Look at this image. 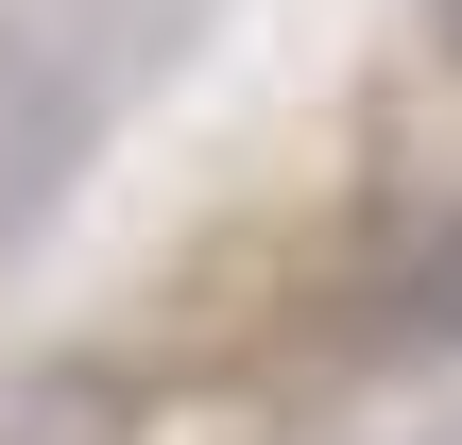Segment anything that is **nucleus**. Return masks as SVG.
Returning <instances> with one entry per match:
<instances>
[{
    "label": "nucleus",
    "instance_id": "1",
    "mask_svg": "<svg viewBox=\"0 0 462 445\" xmlns=\"http://www.w3.org/2000/svg\"><path fill=\"white\" fill-rule=\"evenodd\" d=\"M86 137H103V86H86V51H69L34 0H0V240H34V223L69 206Z\"/></svg>",
    "mask_w": 462,
    "mask_h": 445
},
{
    "label": "nucleus",
    "instance_id": "2",
    "mask_svg": "<svg viewBox=\"0 0 462 445\" xmlns=\"http://www.w3.org/2000/svg\"><path fill=\"white\" fill-rule=\"evenodd\" d=\"M0 445H137V377L120 360H17L0 377Z\"/></svg>",
    "mask_w": 462,
    "mask_h": 445
},
{
    "label": "nucleus",
    "instance_id": "3",
    "mask_svg": "<svg viewBox=\"0 0 462 445\" xmlns=\"http://www.w3.org/2000/svg\"><path fill=\"white\" fill-rule=\"evenodd\" d=\"M394 343H462V223H429V257H394Z\"/></svg>",
    "mask_w": 462,
    "mask_h": 445
},
{
    "label": "nucleus",
    "instance_id": "4",
    "mask_svg": "<svg viewBox=\"0 0 462 445\" xmlns=\"http://www.w3.org/2000/svg\"><path fill=\"white\" fill-rule=\"evenodd\" d=\"M429 17H446V51H462V0H429Z\"/></svg>",
    "mask_w": 462,
    "mask_h": 445
}]
</instances>
